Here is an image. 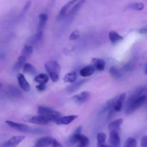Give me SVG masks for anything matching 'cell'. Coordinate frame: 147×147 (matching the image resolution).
I'll return each mask as SVG.
<instances>
[{"label":"cell","mask_w":147,"mask_h":147,"mask_svg":"<svg viewBox=\"0 0 147 147\" xmlns=\"http://www.w3.org/2000/svg\"><path fill=\"white\" fill-rule=\"evenodd\" d=\"M37 112L40 115L44 117L50 122H56L61 118V114L59 112L42 106H38Z\"/></svg>","instance_id":"obj_1"},{"label":"cell","mask_w":147,"mask_h":147,"mask_svg":"<svg viewBox=\"0 0 147 147\" xmlns=\"http://www.w3.org/2000/svg\"><path fill=\"white\" fill-rule=\"evenodd\" d=\"M45 68L53 82H56L59 79L60 66L54 60L48 61L45 64Z\"/></svg>","instance_id":"obj_2"},{"label":"cell","mask_w":147,"mask_h":147,"mask_svg":"<svg viewBox=\"0 0 147 147\" xmlns=\"http://www.w3.org/2000/svg\"><path fill=\"white\" fill-rule=\"evenodd\" d=\"M5 123L8 126L14 129L15 130H17L18 131L24 132V133L38 134V133H41L43 132V130L42 129H40L38 128H33L26 125L17 123L12 121L7 120L5 121Z\"/></svg>","instance_id":"obj_3"},{"label":"cell","mask_w":147,"mask_h":147,"mask_svg":"<svg viewBox=\"0 0 147 147\" xmlns=\"http://www.w3.org/2000/svg\"><path fill=\"white\" fill-rule=\"evenodd\" d=\"M61 147V144L55 138L50 137H45L38 139L34 147Z\"/></svg>","instance_id":"obj_4"},{"label":"cell","mask_w":147,"mask_h":147,"mask_svg":"<svg viewBox=\"0 0 147 147\" xmlns=\"http://www.w3.org/2000/svg\"><path fill=\"white\" fill-rule=\"evenodd\" d=\"M146 95H142L133 102L130 105L126 107L125 113L126 115H130L134 113L136 110L139 109L141 106H142L146 102Z\"/></svg>","instance_id":"obj_5"},{"label":"cell","mask_w":147,"mask_h":147,"mask_svg":"<svg viewBox=\"0 0 147 147\" xmlns=\"http://www.w3.org/2000/svg\"><path fill=\"white\" fill-rule=\"evenodd\" d=\"M24 121L28 123H32L37 125H47L50 122L49 121L45 118L44 117L38 115H25L22 117Z\"/></svg>","instance_id":"obj_6"},{"label":"cell","mask_w":147,"mask_h":147,"mask_svg":"<svg viewBox=\"0 0 147 147\" xmlns=\"http://www.w3.org/2000/svg\"><path fill=\"white\" fill-rule=\"evenodd\" d=\"M146 91V87L145 86H140L137 87L134 92L132 93V94L129 96V98L127 99L126 102V107L130 105L133 102H134L135 100H136L137 98H138L140 96L143 95V94Z\"/></svg>","instance_id":"obj_7"},{"label":"cell","mask_w":147,"mask_h":147,"mask_svg":"<svg viewBox=\"0 0 147 147\" xmlns=\"http://www.w3.org/2000/svg\"><path fill=\"white\" fill-rule=\"evenodd\" d=\"M25 136H14L3 142L1 144V147H16L24 138Z\"/></svg>","instance_id":"obj_8"},{"label":"cell","mask_w":147,"mask_h":147,"mask_svg":"<svg viewBox=\"0 0 147 147\" xmlns=\"http://www.w3.org/2000/svg\"><path fill=\"white\" fill-rule=\"evenodd\" d=\"M90 98V93L87 91H83L71 97V99L77 104H82L86 102Z\"/></svg>","instance_id":"obj_9"},{"label":"cell","mask_w":147,"mask_h":147,"mask_svg":"<svg viewBox=\"0 0 147 147\" xmlns=\"http://www.w3.org/2000/svg\"><path fill=\"white\" fill-rule=\"evenodd\" d=\"M125 98H126V93H122L120 94L118 96L115 98V100L113 106V111L115 112H118L121 110Z\"/></svg>","instance_id":"obj_10"},{"label":"cell","mask_w":147,"mask_h":147,"mask_svg":"<svg viewBox=\"0 0 147 147\" xmlns=\"http://www.w3.org/2000/svg\"><path fill=\"white\" fill-rule=\"evenodd\" d=\"M109 142L113 147H119L120 145L121 139L118 131H110Z\"/></svg>","instance_id":"obj_11"},{"label":"cell","mask_w":147,"mask_h":147,"mask_svg":"<svg viewBox=\"0 0 147 147\" xmlns=\"http://www.w3.org/2000/svg\"><path fill=\"white\" fill-rule=\"evenodd\" d=\"M42 36H43L42 31L38 30L36 33L30 36L27 39V42H28L27 45H29L31 46L32 45H36L42 39Z\"/></svg>","instance_id":"obj_12"},{"label":"cell","mask_w":147,"mask_h":147,"mask_svg":"<svg viewBox=\"0 0 147 147\" xmlns=\"http://www.w3.org/2000/svg\"><path fill=\"white\" fill-rule=\"evenodd\" d=\"M18 83L20 87L25 91H29L30 88V84L27 82L24 75L22 74H18L17 75Z\"/></svg>","instance_id":"obj_13"},{"label":"cell","mask_w":147,"mask_h":147,"mask_svg":"<svg viewBox=\"0 0 147 147\" xmlns=\"http://www.w3.org/2000/svg\"><path fill=\"white\" fill-rule=\"evenodd\" d=\"M91 61V65L94 67L95 71H102L104 70L105 67V61L103 59L93 58Z\"/></svg>","instance_id":"obj_14"},{"label":"cell","mask_w":147,"mask_h":147,"mask_svg":"<svg viewBox=\"0 0 147 147\" xmlns=\"http://www.w3.org/2000/svg\"><path fill=\"white\" fill-rule=\"evenodd\" d=\"M78 0H71L69 2H68L67 3H65L63 7L61 9V10H60L59 11V13L57 16V20H60L61 19H63L64 16H65L67 12V10H68V9L75 3V2H76Z\"/></svg>","instance_id":"obj_15"},{"label":"cell","mask_w":147,"mask_h":147,"mask_svg":"<svg viewBox=\"0 0 147 147\" xmlns=\"http://www.w3.org/2000/svg\"><path fill=\"white\" fill-rule=\"evenodd\" d=\"M87 82V79H82L76 82L72 83L67 88V91L69 92H73L78 90L82 85H83Z\"/></svg>","instance_id":"obj_16"},{"label":"cell","mask_w":147,"mask_h":147,"mask_svg":"<svg viewBox=\"0 0 147 147\" xmlns=\"http://www.w3.org/2000/svg\"><path fill=\"white\" fill-rule=\"evenodd\" d=\"M81 131H82V126H79L76 129L75 131L73 133L72 136L69 138L68 143L70 145H74L78 143L79 137L81 134Z\"/></svg>","instance_id":"obj_17"},{"label":"cell","mask_w":147,"mask_h":147,"mask_svg":"<svg viewBox=\"0 0 147 147\" xmlns=\"http://www.w3.org/2000/svg\"><path fill=\"white\" fill-rule=\"evenodd\" d=\"M78 117L76 115H71L61 117L56 123L57 125H68Z\"/></svg>","instance_id":"obj_18"},{"label":"cell","mask_w":147,"mask_h":147,"mask_svg":"<svg viewBox=\"0 0 147 147\" xmlns=\"http://www.w3.org/2000/svg\"><path fill=\"white\" fill-rule=\"evenodd\" d=\"M95 70L91 65H87L82 68L80 71V75L83 77H87L92 75Z\"/></svg>","instance_id":"obj_19"},{"label":"cell","mask_w":147,"mask_h":147,"mask_svg":"<svg viewBox=\"0 0 147 147\" xmlns=\"http://www.w3.org/2000/svg\"><path fill=\"white\" fill-rule=\"evenodd\" d=\"M123 122V120L122 118L118 119L115 121H114L111 122H110L108 125V129L110 131H118V130L119 129L121 125H122Z\"/></svg>","instance_id":"obj_20"},{"label":"cell","mask_w":147,"mask_h":147,"mask_svg":"<svg viewBox=\"0 0 147 147\" xmlns=\"http://www.w3.org/2000/svg\"><path fill=\"white\" fill-rule=\"evenodd\" d=\"M8 94L13 98H19L21 95V92L20 90L16 86L13 85L8 86L7 88Z\"/></svg>","instance_id":"obj_21"},{"label":"cell","mask_w":147,"mask_h":147,"mask_svg":"<svg viewBox=\"0 0 147 147\" xmlns=\"http://www.w3.org/2000/svg\"><path fill=\"white\" fill-rule=\"evenodd\" d=\"M77 78H78L77 73L75 71H71L70 72L64 75L63 78V80L65 82H67V83H73L76 81Z\"/></svg>","instance_id":"obj_22"},{"label":"cell","mask_w":147,"mask_h":147,"mask_svg":"<svg viewBox=\"0 0 147 147\" xmlns=\"http://www.w3.org/2000/svg\"><path fill=\"white\" fill-rule=\"evenodd\" d=\"M109 37L110 41L113 44H115L117 42L123 40V37L121 36L120 34H119L117 32L115 31H111L109 33Z\"/></svg>","instance_id":"obj_23"},{"label":"cell","mask_w":147,"mask_h":147,"mask_svg":"<svg viewBox=\"0 0 147 147\" xmlns=\"http://www.w3.org/2000/svg\"><path fill=\"white\" fill-rule=\"evenodd\" d=\"M25 61H26V57L24 56L23 55L20 56L18 57L17 61L15 63L14 65V67H13L14 70L16 71L20 70L24 65Z\"/></svg>","instance_id":"obj_24"},{"label":"cell","mask_w":147,"mask_h":147,"mask_svg":"<svg viewBox=\"0 0 147 147\" xmlns=\"http://www.w3.org/2000/svg\"><path fill=\"white\" fill-rule=\"evenodd\" d=\"M23 71L25 73L30 74L33 75L37 74V69L32 64L28 63H25L23 65Z\"/></svg>","instance_id":"obj_25"},{"label":"cell","mask_w":147,"mask_h":147,"mask_svg":"<svg viewBox=\"0 0 147 147\" xmlns=\"http://www.w3.org/2000/svg\"><path fill=\"white\" fill-rule=\"evenodd\" d=\"M49 80L48 76L45 74H40L36 75L34 78V82L38 83L39 84H45Z\"/></svg>","instance_id":"obj_26"},{"label":"cell","mask_w":147,"mask_h":147,"mask_svg":"<svg viewBox=\"0 0 147 147\" xmlns=\"http://www.w3.org/2000/svg\"><path fill=\"white\" fill-rule=\"evenodd\" d=\"M90 141L87 137L83 134H80L78 144V145L77 147H87L89 144Z\"/></svg>","instance_id":"obj_27"},{"label":"cell","mask_w":147,"mask_h":147,"mask_svg":"<svg viewBox=\"0 0 147 147\" xmlns=\"http://www.w3.org/2000/svg\"><path fill=\"white\" fill-rule=\"evenodd\" d=\"M48 20V16L46 14L42 13L39 15V22L38 25V30H42V28L44 27L47 21Z\"/></svg>","instance_id":"obj_28"},{"label":"cell","mask_w":147,"mask_h":147,"mask_svg":"<svg viewBox=\"0 0 147 147\" xmlns=\"http://www.w3.org/2000/svg\"><path fill=\"white\" fill-rule=\"evenodd\" d=\"M144 7L145 5L142 2H136L129 5L127 8L134 10H142L144 9Z\"/></svg>","instance_id":"obj_29"},{"label":"cell","mask_w":147,"mask_h":147,"mask_svg":"<svg viewBox=\"0 0 147 147\" xmlns=\"http://www.w3.org/2000/svg\"><path fill=\"white\" fill-rule=\"evenodd\" d=\"M84 2H85V0H80L79 2H78L75 5V6L72 8V9L69 13V14L70 15L75 14L82 7V6L84 3Z\"/></svg>","instance_id":"obj_30"},{"label":"cell","mask_w":147,"mask_h":147,"mask_svg":"<svg viewBox=\"0 0 147 147\" xmlns=\"http://www.w3.org/2000/svg\"><path fill=\"white\" fill-rule=\"evenodd\" d=\"M33 48L32 46L26 44L24 46L23 49L22 50L21 55L24 56L25 57L26 56H29L33 53Z\"/></svg>","instance_id":"obj_31"},{"label":"cell","mask_w":147,"mask_h":147,"mask_svg":"<svg viewBox=\"0 0 147 147\" xmlns=\"http://www.w3.org/2000/svg\"><path fill=\"white\" fill-rule=\"evenodd\" d=\"M110 74L112 76H113L115 79H119L122 76L121 72L116 67L114 66H112L110 68Z\"/></svg>","instance_id":"obj_32"},{"label":"cell","mask_w":147,"mask_h":147,"mask_svg":"<svg viewBox=\"0 0 147 147\" xmlns=\"http://www.w3.org/2000/svg\"><path fill=\"white\" fill-rule=\"evenodd\" d=\"M106 139V134L103 132H99L97 134L98 146H99L104 144Z\"/></svg>","instance_id":"obj_33"},{"label":"cell","mask_w":147,"mask_h":147,"mask_svg":"<svg viewBox=\"0 0 147 147\" xmlns=\"http://www.w3.org/2000/svg\"><path fill=\"white\" fill-rule=\"evenodd\" d=\"M124 147H137V141L135 138L129 137L125 141Z\"/></svg>","instance_id":"obj_34"},{"label":"cell","mask_w":147,"mask_h":147,"mask_svg":"<svg viewBox=\"0 0 147 147\" xmlns=\"http://www.w3.org/2000/svg\"><path fill=\"white\" fill-rule=\"evenodd\" d=\"M134 67V63H133L131 61L127 62L123 67V69L126 71V72H129L131 71L133 69Z\"/></svg>","instance_id":"obj_35"},{"label":"cell","mask_w":147,"mask_h":147,"mask_svg":"<svg viewBox=\"0 0 147 147\" xmlns=\"http://www.w3.org/2000/svg\"><path fill=\"white\" fill-rule=\"evenodd\" d=\"M79 37H80L79 32L78 30H75L71 33L69 37V38L70 40H75L78 39Z\"/></svg>","instance_id":"obj_36"},{"label":"cell","mask_w":147,"mask_h":147,"mask_svg":"<svg viewBox=\"0 0 147 147\" xmlns=\"http://www.w3.org/2000/svg\"><path fill=\"white\" fill-rule=\"evenodd\" d=\"M30 6V1L27 2L25 4L24 6L23 7L22 10H21V13H20V16H21V17L24 16L26 14V13L28 11V9H29Z\"/></svg>","instance_id":"obj_37"},{"label":"cell","mask_w":147,"mask_h":147,"mask_svg":"<svg viewBox=\"0 0 147 147\" xmlns=\"http://www.w3.org/2000/svg\"><path fill=\"white\" fill-rule=\"evenodd\" d=\"M141 147H147V136H144L142 137L141 141Z\"/></svg>","instance_id":"obj_38"},{"label":"cell","mask_w":147,"mask_h":147,"mask_svg":"<svg viewBox=\"0 0 147 147\" xmlns=\"http://www.w3.org/2000/svg\"><path fill=\"white\" fill-rule=\"evenodd\" d=\"M36 89L39 91H42L46 88L45 84H39L36 86Z\"/></svg>","instance_id":"obj_39"},{"label":"cell","mask_w":147,"mask_h":147,"mask_svg":"<svg viewBox=\"0 0 147 147\" xmlns=\"http://www.w3.org/2000/svg\"><path fill=\"white\" fill-rule=\"evenodd\" d=\"M146 32H147L146 27H144V28H141L139 30V33H141V34H146Z\"/></svg>","instance_id":"obj_40"},{"label":"cell","mask_w":147,"mask_h":147,"mask_svg":"<svg viewBox=\"0 0 147 147\" xmlns=\"http://www.w3.org/2000/svg\"><path fill=\"white\" fill-rule=\"evenodd\" d=\"M98 147H112V146H108V145H100Z\"/></svg>","instance_id":"obj_41"},{"label":"cell","mask_w":147,"mask_h":147,"mask_svg":"<svg viewBox=\"0 0 147 147\" xmlns=\"http://www.w3.org/2000/svg\"><path fill=\"white\" fill-rule=\"evenodd\" d=\"M144 71H145V74H146V64H145L144 65Z\"/></svg>","instance_id":"obj_42"},{"label":"cell","mask_w":147,"mask_h":147,"mask_svg":"<svg viewBox=\"0 0 147 147\" xmlns=\"http://www.w3.org/2000/svg\"><path fill=\"white\" fill-rule=\"evenodd\" d=\"M2 87V83L0 82V88H1Z\"/></svg>","instance_id":"obj_43"},{"label":"cell","mask_w":147,"mask_h":147,"mask_svg":"<svg viewBox=\"0 0 147 147\" xmlns=\"http://www.w3.org/2000/svg\"><path fill=\"white\" fill-rule=\"evenodd\" d=\"M54 147H55V146H54Z\"/></svg>","instance_id":"obj_44"}]
</instances>
